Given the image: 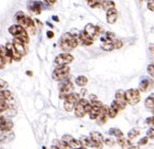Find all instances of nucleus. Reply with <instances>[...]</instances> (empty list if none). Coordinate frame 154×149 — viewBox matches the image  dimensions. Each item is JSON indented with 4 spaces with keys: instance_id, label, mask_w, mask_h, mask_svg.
Here are the masks:
<instances>
[{
    "instance_id": "e2e57ef3",
    "label": "nucleus",
    "mask_w": 154,
    "mask_h": 149,
    "mask_svg": "<svg viewBox=\"0 0 154 149\" xmlns=\"http://www.w3.org/2000/svg\"><path fill=\"white\" fill-rule=\"evenodd\" d=\"M86 1H87V2H88V1H89V0H86Z\"/></svg>"
},
{
    "instance_id": "49530a36",
    "label": "nucleus",
    "mask_w": 154,
    "mask_h": 149,
    "mask_svg": "<svg viewBox=\"0 0 154 149\" xmlns=\"http://www.w3.org/2000/svg\"><path fill=\"white\" fill-rule=\"evenodd\" d=\"M146 144H148V137H143V138H141V139L139 140V145H140V146L146 145Z\"/></svg>"
},
{
    "instance_id": "c85d7f7f",
    "label": "nucleus",
    "mask_w": 154,
    "mask_h": 149,
    "mask_svg": "<svg viewBox=\"0 0 154 149\" xmlns=\"http://www.w3.org/2000/svg\"><path fill=\"white\" fill-rule=\"evenodd\" d=\"M69 146H71L72 149H79L83 147V144L80 141V139H73L71 143L68 144Z\"/></svg>"
},
{
    "instance_id": "39448f33",
    "label": "nucleus",
    "mask_w": 154,
    "mask_h": 149,
    "mask_svg": "<svg viewBox=\"0 0 154 149\" xmlns=\"http://www.w3.org/2000/svg\"><path fill=\"white\" fill-rule=\"evenodd\" d=\"M73 91H74V86H73L71 81H68L67 78L62 81V84L60 86V97L65 100L68 95L73 93Z\"/></svg>"
},
{
    "instance_id": "4be33fe9",
    "label": "nucleus",
    "mask_w": 154,
    "mask_h": 149,
    "mask_svg": "<svg viewBox=\"0 0 154 149\" xmlns=\"http://www.w3.org/2000/svg\"><path fill=\"white\" fill-rule=\"evenodd\" d=\"M98 8H100V9H103V10H107V11H108V10L111 9V8H115V2L111 1V0H103V2L99 5Z\"/></svg>"
},
{
    "instance_id": "f8f14e48",
    "label": "nucleus",
    "mask_w": 154,
    "mask_h": 149,
    "mask_svg": "<svg viewBox=\"0 0 154 149\" xmlns=\"http://www.w3.org/2000/svg\"><path fill=\"white\" fill-rule=\"evenodd\" d=\"M7 49H8V51H9L10 55H11V59H12V61H20L21 59H22V55L20 54L19 52L17 51L16 49H14V46H13L12 43H7L6 44Z\"/></svg>"
},
{
    "instance_id": "c9c22d12",
    "label": "nucleus",
    "mask_w": 154,
    "mask_h": 149,
    "mask_svg": "<svg viewBox=\"0 0 154 149\" xmlns=\"http://www.w3.org/2000/svg\"><path fill=\"white\" fill-rule=\"evenodd\" d=\"M103 0H89L88 3H89V6L91 7V8H98L99 5L103 2Z\"/></svg>"
},
{
    "instance_id": "7c9ffc66",
    "label": "nucleus",
    "mask_w": 154,
    "mask_h": 149,
    "mask_svg": "<svg viewBox=\"0 0 154 149\" xmlns=\"http://www.w3.org/2000/svg\"><path fill=\"white\" fill-rule=\"evenodd\" d=\"M109 134L110 135H112V136H116L117 138H120V137L123 136V133H122L120 129H118V128H110Z\"/></svg>"
},
{
    "instance_id": "37998d69",
    "label": "nucleus",
    "mask_w": 154,
    "mask_h": 149,
    "mask_svg": "<svg viewBox=\"0 0 154 149\" xmlns=\"http://www.w3.org/2000/svg\"><path fill=\"white\" fill-rule=\"evenodd\" d=\"M103 141H105V144H106L107 146H115V145H116L115 140L110 139V138H107V139H105Z\"/></svg>"
},
{
    "instance_id": "4c0bfd02",
    "label": "nucleus",
    "mask_w": 154,
    "mask_h": 149,
    "mask_svg": "<svg viewBox=\"0 0 154 149\" xmlns=\"http://www.w3.org/2000/svg\"><path fill=\"white\" fill-rule=\"evenodd\" d=\"M112 43H113L115 49H120V48H122V46H123V43H122L121 40H113Z\"/></svg>"
},
{
    "instance_id": "a18cd8bd",
    "label": "nucleus",
    "mask_w": 154,
    "mask_h": 149,
    "mask_svg": "<svg viewBox=\"0 0 154 149\" xmlns=\"http://www.w3.org/2000/svg\"><path fill=\"white\" fill-rule=\"evenodd\" d=\"M8 86V83L6 81H3V80H0V91L1 90H5V88Z\"/></svg>"
},
{
    "instance_id": "dca6fc26",
    "label": "nucleus",
    "mask_w": 154,
    "mask_h": 149,
    "mask_svg": "<svg viewBox=\"0 0 154 149\" xmlns=\"http://www.w3.org/2000/svg\"><path fill=\"white\" fill-rule=\"evenodd\" d=\"M108 118H109V116H108V107L103 105V106L101 107V110H100L99 116H98V118H97L96 120H98V122H99V124H105Z\"/></svg>"
},
{
    "instance_id": "9b49d317",
    "label": "nucleus",
    "mask_w": 154,
    "mask_h": 149,
    "mask_svg": "<svg viewBox=\"0 0 154 149\" xmlns=\"http://www.w3.org/2000/svg\"><path fill=\"white\" fill-rule=\"evenodd\" d=\"M78 42L82 43L83 46H91L94 42V38H91L85 31H83L78 34Z\"/></svg>"
},
{
    "instance_id": "aec40b11",
    "label": "nucleus",
    "mask_w": 154,
    "mask_h": 149,
    "mask_svg": "<svg viewBox=\"0 0 154 149\" xmlns=\"http://www.w3.org/2000/svg\"><path fill=\"white\" fill-rule=\"evenodd\" d=\"M13 138H14V135H13L12 132H5V133H1V135H0V143L1 144L9 143Z\"/></svg>"
},
{
    "instance_id": "a878e982",
    "label": "nucleus",
    "mask_w": 154,
    "mask_h": 149,
    "mask_svg": "<svg viewBox=\"0 0 154 149\" xmlns=\"http://www.w3.org/2000/svg\"><path fill=\"white\" fill-rule=\"evenodd\" d=\"M12 98V94L11 92L8 91V90H1L0 91V100H8Z\"/></svg>"
},
{
    "instance_id": "864d4df0",
    "label": "nucleus",
    "mask_w": 154,
    "mask_h": 149,
    "mask_svg": "<svg viewBox=\"0 0 154 149\" xmlns=\"http://www.w3.org/2000/svg\"><path fill=\"white\" fill-rule=\"evenodd\" d=\"M128 149H139V147L138 146H134V145H130Z\"/></svg>"
},
{
    "instance_id": "6e6d98bb",
    "label": "nucleus",
    "mask_w": 154,
    "mask_h": 149,
    "mask_svg": "<svg viewBox=\"0 0 154 149\" xmlns=\"http://www.w3.org/2000/svg\"><path fill=\"white\" fill-rule=\"evenodd\" d=\"M53 20H54V21H58L60 19H58V18L56 16H54V17H53Z\"/></svg>"
},
{
    "instance_id": "09e8293b",
    "label": "nucleus",
    "mask_w": 154,
    "mask_h": 149,
    "mask_svg": "<svg viewBox=\"0 0 154 149\" xmlns=\"http://www.w3.org/2000/svg\"><path fill=\"white\" fill-rule=\"evenodd\" d=\"M6 66V63H5V61H3L2 59L0 58V68H3Z\"/></svg>"
},
{
    "instance_id": "052dcab7",
    "label": "nucleus",
    "mask_w": 154,
    "mask_h": 149,
    "mask_svg": "<svg viewBox=\"0 0 154 149\" xmlns=\"http://www.w3.org/2000/svg\"><path fill=\"white\" fill-rule=\"evenodd\" d=\"M152 112H153V114H154V108H153V109H152Z\"/></svg>"
},
{
    "instance_id": "2f4dec72",
    "label": "nucleus",
    "mask_w": 154,
    "mask_h": 149,
    "mask_svg": "<svg viewBox=\"0 0 154 149\" xmlns=\"http://www.w3.org/2000/svg\"><path fill=\"white\" fill-rule=\"evenodd\" d=\"M145 107H146V108H149V109H151V110L154 108V100L150 97V96L145 100Z\"/></svg>"
},
{
    "instance_id": "423d86ee",
    "label": "nucleus",
    "mask_w": 154,
    "mask_h": 149,
    "mask_svg": "<svg viewBox=\"0 0 154 149\" xmlns=\"http://www.w3.org/2000/svg\"><path fill=\"white\" fill-rule=\"evenodd\" d=\"M90 102L86 100V98H80L79 102L76 104V106L74 108V112H75V116L78 117V118H82L86 115V106L89 104Z\"/></svg>"
},
{
    "instance_id": "ea45409f",
    "label": "nucleus",
    "mask_w": 154,
    "mask_h": 149,
    "mask_svg": "<svg viewBox=\"0 0 154 149\" xmlns=\"http://www.w3.org/2000/svg\"><path fill=\"white\" fill-rule=\"evenodd\" d=\"M90 104H91V106H95V107H103V103L100 102V100H94V102H90Z\"/></svg>"
},
{
    "instance_id": "13d9d810",
    "label": "nucleus",
    "mask_w": 154,
    "mask_h": 149,
    "mask_svg": "<svg viewBox=\"0 0 154 149\" xmlns=\"http://www.w3.org/2000/svg\"><path fill=\"white\" fill-rule=\"evenodd\" d=\"M150 97H151V98H153V100H154V93H152V94L150 95Z\"/></svg>"
},
{
    "instance_id": "bb28decb",
    "label": "nucleus",
    "mask_w": 154,
    "mask_h": 149,
    "mask_svg": "<svg viewBox=\"0 0 154 149\" xmlns=\"http://www.w3.org/2000/svg\"><path fill=\"white\" fill-rule=\"evenodd\" d=\"M75 83H76V85L80 86V87H84V86H86V84L88 83V80H87L86 76H84V75H79V76H77L76 78Z\"/></svg>"
},
{
    "instance_id": "680f3d73",
    "label": "nucleus",
    "mask_w": 154,
    "mask_h": 149,
    "mask_svg": "<svg viewBox=\"0 0 154 149\" xmlns=\"http://www.w3.org/2000/svg\"><path fill=\"white\" fill-rule=\"evenodd\" d=\"M43 149H46V148H45V147H43Z\"/></svg>"
},
{
    "instance_id": "5fc2aeb1",
    "label": "nucleus",
    "mask_w": 154,
    "mask_h": 149,
    "mask_svg": "<svg viewBox=\"0 0 154 149\" xmlns=\"http://www.w3.org/2000/svg\"><path fill=\"white\" fill-rule=\"evenodd\" d=\"M5 119H6V118H5V117H3V116H1V115H0V124L2 123V122H3V120H5Z\"/></svg>"
},
{
    "instance_id": "5701e85b",
    "label": "nucleus",
    "mask_w": 154,
    "mask_h": 149,
    "mask_svg": "<svg viewBox=\"0 0 154 149\" xmlns=\"http://www.w3.org/2000/svg\"><path fill=\"white\" fill-rule=\"evenodd\" d=\"M89 137L94 140V141H96V143H103V140H105L103 135H101L100 133H98V132H91Z\"/></svg>"
},
{
    "instance_id": "f257e3e1",
    "label": "nucleus",
    "mask_w": 154,
    "mask_h": 149,
    "mask_svg": "<svg viewBox=\"0 0 154 149\" xmlns=\"http://www.w3.org/2000/svg\"><path fill=\"white\" fill-rule=\"evenodd\" d=\"M14 21H16L17 24H20L21 27H23L24 29H28L30 27L35 26L34 24V20L31 19L30 17L26 16L22 11H18V12L14 14Z\"/></svg>"
},
{
    "instance_id": "e433bc0d",
    "label": "nucleus",
    "mask_w": 154,
    "mask_h": 149,
    "mask_svg": "<svg viewBox=\"0 0 154 149\" xmlns=\"http://www.w3.org/2000/svg\"><path fill=\"white\" fill-rule=\"evenodd\" d=\"M73 139H74V138H73L72 135H64V136L62 137V141L65 144H69Z\"/></svg>"
},
{
    "instance_id": "de8ad7c7",
    "label": "nucleus",
    "mask_w": 154,
    "mask_h": 149,
    "mask_svg": "<svg viewBox=\"0 0 154 149\" xmlns=\"http://www.w3.org/2000/svg\"><path fill=\"white\" fill-rule=\"evenodd\" d=\"M110 106L112 107V108H115L116 110H117V112H120V109H121V108H120V107H119V105L117 103H116L115 100H113L112 103H111V105H110Z\"/></svg>"
},
{
    "instance_id": "3c124183",
    "label": "nucleus",
    "mask_w": 154,
    "mask_h": 149,
    "mask_svg": "<svg viewBox=\"0 0 154 149\" xmlns=\"http://www.w3.org/2000/svg\"><path fill=\"white\" fill-rule=\"evenodd\" d=\"M48 36L50 38V39H52V38L54 36V33L52 32V31H48Z\"/></svg>"
},
{
    "instance_id": "79ce46f5",
    "label": "nucleus",
    "mask_w": 154,
    "mask_h": 149,
    "mask_svg": "<svg viewBox=\"0 0 154 149\" xmlns=\"http://www.w3.org/2000/svg\"><path fill=\"white\" fill-rule=\"evenodd\" d=\"M146 137H148V138H150V139H154V128H150V129L148 130Z\"/></svg>"
},
{
    "instance_id": "412c9836",
    "label": "nucleus",
    "mask_w": 154,
    "mask_h": 149,
    "mask_svg": "<svg viewBox=\"0 0 154 149\" xmlns=\"http://www.w3.org/2000/svg\"><path fill=\"white\" fill-rule=\"evenodd\" d=\"M24 28L23 27H21L20 24H13V26H11L9 28V33L11 34V36H17L18 34H20L21 32H23L24 31Z\"/></svg>"
},
{
    "instance_id": "8fccbe9b",
    "label": "nucleus",
    "mask_w": 154,
    "mask_h": 149,
    "mask_svg": "<svg viewBox=\"0 0 154 149\" xmlns=\"http://www.w3.org/2000/svg\"><path fill=\"white\" fill-rule=\"evenodd\" d=\"M89 98H90V100H91V102H94V100H97V96H96V95H90Z\"/></svg>"
},
{
    "instance_id": "f704fd0d",
    "label": "nucleus",
    "mask_w": 154,
    "mask_h": 149,
    "mask_svg": "<svg viewBox=\"0 0 154 149\" xmlns=\"http://www.w3.org/2000/svg\"><path fill=\"white\" fill-rule=\"evenodd\" d=\"M119 112H117V110L115 109V108H112L111 106L108 107V116H109V118H115L117 115H118Z\"/></svg>"
},
{
    "instance_id": "603ef678",
    "label": "nucleus",
    "mask_w": 154,
    "mask_h": 149,
    "mask_svg": "<svg viewBox=\"0 0 154 149\" xmlns=\"http://www.w3.org/2000/svg\"><path fill=\"white\" fill-rule=\"evenodd\" d=\"M44 1H46V2L50 3V5H53V3H55L57 0H44Z\"/></svg>"
},
{
    "instance_id": "58836bf2",
    "label": "nucleus",
    "mask_w": 154,
    "mask_h": 149,
    "mask_svg": "<svg viewBox=\"0 0 154 149\" xmlns=\"http://www.w3.org/2000/svg\"><path fill=\"white\" fill-rule=\"evenodd\" d=\"M148 73L151 75L152 78H154V64H150L148 66Z\"/></svg>"
},
{
    "instance_id": "1a4fd4ad",
    "label": "nucleus",
    "mask_w": 154,
    "mask_h": 149,
    "mask_svg": "<svg viewBox=\"0 0 154 149\" xmlns=\"http://www.w3.org/2000/svg\"><path fill=\"white\" fill-rule=\"evenodd\" d=\"M84 31H85L88 36H91V38H95V36H99L100 33H101V28L98 26H95V24H91V23H88V24H86Z\"/></svg>"
},
{
    "instance_id": "a211bd4d",
    "label": "nucleus",
    "mask_w": 154,
    "mask_h": 149,
    "mask_svg": "<svg viewBox=\"0 0 154 149\" xmlns=\"http://www.w3.org/2000/svg\"><path fill=\"white\" fill-rule=\"evenodd\" d=\"M13 128V123L9 119H5L2 123L0 124V133H5V132H11Z\"/></svg>"
},
{
    "instance_id": "7ed1b4c3",
    "label": "nucleus",
    "mask_w": 154,
    "mask_h": 149,
    "mask_svg": "<svg viewBox=\"0 0 154 149\" xmlns=\"http://www.w3.org/2000/svg\"><path fill=\"white\" fill-rule=\"evenodd\" d=\"M79 100H80L79 94H77V93H72V94H69L64 100L65 110H66V112H72V110H74L75 106H76V104L79 102Z\"/></svg>"
},
{
    "instance_id": "473e14b6",
    "label": "nucleus",
    "mask_w": 154,
    "mask_h": 149,
    "mask_svg": "<svg viewBox=\"0 0 154 149\" xmlns=\"http://www.w3.org/2000/svg\"><path fill=\"white\" fill-rule=\"evenodd\" d=\"M101 48H103V50H105V51H107V52L112 51V50L115 49V46H113V43L112 42L103 43V46H101Z\"/></svg>"
},
{
    "instance_id": "0eeeda50",
    "label": "nucleus",
    "mask_w": 154,
    "mask_h": 149,
    "mask_svg": "<svg viewBox=\"0 0 154 149\" xmlns=\"http://www.w3.org/2000/svg\"><path fill=\"white\" fill-rule=\"evenodd\" d=\"M73 61H74V56L69 54V53H67V52H64V53H62V54L57 55L55 58V63L58 66H61V65H68Z\"/></svg>"
},
{
    "instance_id": "cd10ccee",
    "label": "nucleus",
    "mask_w": 154,
    "mask_h": 149,
    "mask_svg": "<svg viewBox=\"0 0 154 149\" xmlns=\"http://www.w3.org/2000/svg\"><path fill=\"white\" fill-rule=\"evenodd\" d=\"M117 143H118L119 145H120V146H121L123 149H128L129 146L131 145V143H130V139H125V138L123 136L120 137V138H118Z\"/></svg>"
},
{
    "instance_id": "f3484780",
    "label": "nucleus",
    "mask_w": 154,
    "mask_h": 149,
    "mask_svg": "<svg viewBox=\"0 0 154 149\" xmlns=\"http://www.w3.org/2000/svg\"><path fill=\"white\" fill-rule=\"evenodd\" d=\"M29 9L31 12L40 14L42 12V3L40 1H31L29 5Z\"/></svg>"
},
{
    "instance_id": "6e6552de",
    "label": "nucleus",
    "mask_w": 154,
    "mask_h": 149,
    "mask_svg": "<svg viewBox=\"0 0 154 149\" xmlns=\"http://www.w3.org/2000/svg\"><path fill=\"white\" fill-rule=\"evenodd\" d=\"M62 41H65V42H67L69 46H72V49H75L77 46H78V38L75 36H73L72 33L67 32V33H64L61 38Z\"/></svg>"
},
{
    "instance_id": "9d476101",
    "label": "nucleus",
    "mask_w": 154,
    "mask_h": 149,
    "mask_svg": "<svg viewBox=\"0 0 154 149\" xmlns=\"http://www.w3.org/2000/svg\"><path fill=\"white\" fill-rule=\"evenodd\" d=\"M115 102L119 105V107L121 108V109H125L128 103H127V100H125V92L121 91V90H119L117 91L116 93V96H115Z\"/></svg>"
},
{
    "instance_id": "72a5a7b5",
    "label": "nucleus",
    "mask_w": 154,
    "mask_h": 149,
    "mask_svg": "<svg viewBox=\"0 0 154 149\" xmlns=\"http://www.w3.org/2000/svg\"><path fill=\"white\" fill-rule=\"evenodd\" d=\"M138 135H139V130L138 129H131L130 132L128 133V139H134V138H137L138 137Z\"/></svg>"
},
{
    "instance_id": "4d7b16f0",
    "label": "nucleus",
    "mask_w": 154,
    "mask_h": 149,
    "mask_svg": "<svg viewBox=\"0 0 154 149\" xmlns=\"http://www.w3.org/2000/svg\"><path fill=\"white\" fill-rule=\"evenodd\" d=\"M26 74L29 75V76H32V72H31V71H28V72H26Z\"/></svg>"
},
{
    "instance_id": "2eb2a0df",
    "label": "nucleus",
    "mask_w": 154,
    "mask_h": 149,
    "mask_svg": "<svg viewBox=\"0 0 154 149\" xmlns=\"http://www.w3.org/2000/svg\"><path fill=\"white\" fill-rule=\"evenodd\" d=\"M118 19V12H117V10L116 8H111L107 11V22L108 23H115Z\"/></svg>"
},
{
    "instance_id": "ddd939ff",
    "label": "nucleus",
    "mask_w": 154,
    "mask_h": 149,
    "mask_svg": "<svg viewBox=\"0 0 154 149\" xmlns=\"http://www.w3.org/2000/svg\"><path fill=\"white\" fill-rule=\"evenodd\" d=\"M0 58L5 61V63H6V64H8V63H11V62H12L11 55H10L9 51H8V49H7L6 46H0Z\"/></svg>"
},
{
    "instance_id": "f03ea898",
    "label": "nucleus",
    "mask_w": 154,
    "mask_h": 149,
    "mask_svg": "<svg viewBox=\"0 0 154 149\" xmlns=\"http://www.w3.org/2000/svg\"><path fill=\"white\" fill-rule=\"evenodd\" d=\"M69 68H68V65H61V66H57V68H55L54 72H53V78H54L55 81H64L66 80L69 74Z\"/></svg>"
},
{
    "instance_id": "6ab92c4d",
    "label": "nucleus",
    "mask_w": 154,
    "mask_h": 149,
    "mask_svg": "<svg viewBox=\"0 0 154 149\" xmlns=\"http://www.w3.org/2000/svg\"><path fill=\"white\" fill-rule=\"evenodd\" d=\"M153 86V81L152 80H143L139 85V91L140 92H146Z\"/></svg>"
},
{
    "instance_id": "0e129e2a",
    "label": "nucleus",
    "mask_w": 154,
    "mask_h": 149,
    "mask_svg": "<svg viewBox=\"0 0 154 149\" xmlns=\"http://www.w3.org/2000/svg\"><path fill=\"white\" fill-rule=\"evenodd\" d=\"M0 149H1V148H0Z\"/></svg>"
},
{
    "instance_id": "c756f323",
    "label": "nucleus",
    "mask_w": 154,
    "mask_h": 149,
    "mask_svg": "<svg viewBox=\"0 0 154 149\" xmlns=\"http://www.w3.org/2000/svg\"><path fill=\"white\" fill-rule=\"evenodd\" d=\"M9 108H10V105L7 100H0V115H1L3 112H7Z\"/></svg>"
},
{
    "instance_id": "20e7f679",
    "label": "nucleus",
    "mask_w": 154,
    "mask_h": 149,
    "mask_svg": "<svg viewBox=\"0 0 154 149\" xmlns=\"http://www.w3.org/2000/svg\"><path fill=\"white\" fill-rule=\"evenodd\" d=\"M125 95L127 103L130 104V105H135V104H138L139 102H140V100H141L140 91L135 90V88H131V90L125 91Z\"/></svg>"
},
{
    "instance_id": "4468645a",
    "label": "nucleus",
    "mask_w": 154,
    "mask_h": 149,
    "mask_svg": "<svg viewBox=\"0 0 154 149\" xmlns=\"http://www.w3.org/2000/svg\"><path fill=\"white\" fill-rule=\"evenodd\" d=\"M12 44H13V46H14V49L19 52L22 56L26 54V44H24V43H22L18 39H13Z\"/></svg>"
},
{
    "instance_id": "c03bdc74",
    "label": "nucleus",
    "mask_w": 154,
    "mask_h": 149,
    "mask_svg": "<svg viewBox=\"0 0 154 149\" xmlns=\"http://www.w3.org/2000/svg\"><path fill=\"white\" fill-rule=\"evenodd\" d=\"M148 8H149V10L154 11V0H149L148 1Z\"/></svg>"
},
{
    "instance_id": "bf43d9fd",
    "label": "nucleus",
    "mask_w": 154,
    "mask_h": 149,
    "mask_svg": "<svg viewBox=\"0 0 154 149\" xmlns=\"http://www.w3.org/2000/svg\"><path fill=\"white\" fill-rule=\"evenodd\" d=\"M79 149H87V148H86V147H85V146H83V147H82V148H79Z\"/></svg>"
},
{
    "instance_id": "393cba45",
    "label": "nucleus",
    "mask_w": 154,
    "mask_h": 149,
    "mask_svg": "<svg viewBox=\"0 0 154 149\" xmlns=\"http://www.w3.org/2000/svg\"><path fill=\"white\" fill-rule=\"evenodd\" d=\"M14 39H18L19 41H21L22 43H24V44H28V43H29V36H28L26 30H24L23 32H21L17 36H14Z\"/></svg>"
},
{
    "instance_id": "b1692460",
    "label": "nucleus",
    "mask_w": 154,
    "mask_h": 149,
    "mask_svg": "<svg viewBox=\"0 0 154 149\" xmlns=\"http://www.w3.org/2000/svg\"><path fill=\"white\" fill-rule=\"evenodd\" d=\"M100 110H101V107H95V106L91 107L90 112L88 113L90 119H97L100 114Z\"/></svg>"
},
{
    "instance_id": "a19ab883",
    "label": "nucleus",
    "mask_w": 154,
    "mask_h": 149,
    "mask_svg": "<svg viewBox=\"0 0 154 149\" xmlns=\"http://www.w3.org/2000/svg\"><path fill=\"white\" fill-rule=\"evenodd\" d=\"M145 123H146V125H149V126H153L154 125V116L148 117L146 120H145Z\"/></svg>"
}]
</instances>
